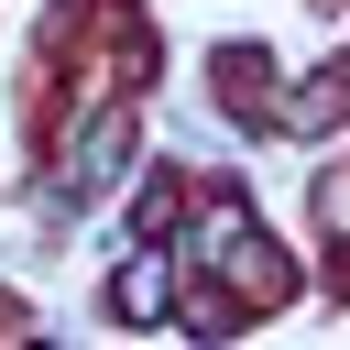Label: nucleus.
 Returning a JSON list of instances; mask_svg holds the SVG:
<instances>
[{
	"label": "nucleus",
	"instance_id": "f257e3e1",
	"mask_svg": "<svg viewBox=\"0 0 350 350\" xmlns=\"http://www.w3.org/2000/svg\"><path fill=\"white\" fill-rule=\"evenodd\" d=\"M120 164H131V120H120V109H98V131H88V153H77V164H66V186H77V197H88V186H109V175H120Z\"/></svg>",
	"mask_w": 350,
	"mask_h": 350
},
{
	"label": "nucleus",
	"instance_id": "f03ea898",
	"mask_svg": "<svg viewBox=\"0 0 350 350\" xmlns=\"http://www.w3.org/2000/svg\"><path fill=\"white\" fill-rule=\"evenodd\" d=\"M339 109H350V66H328V77H317V88H306V98L284 109V131H328Z\"/></svg>",
	"mask_w": 350,
	"mask_h": 350
},
{
	"label": "nucleus",
	"instance_id": "7ed1b4c3",
	"mask_svg": "<svg viewBox=\"0 0 350 350\" xmlns=\"http://www.w3.org/2000/svg\"><path fill=\"white\" fill-rule=\"evenodd\" d=\"M164 306V252H142L131 273H120V317H153Z\"/></svg>",
	"mask_w": 350,
	"mask_h": 350
}]
</instances>
